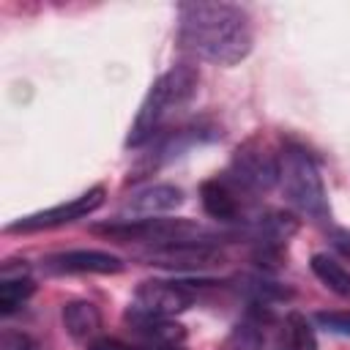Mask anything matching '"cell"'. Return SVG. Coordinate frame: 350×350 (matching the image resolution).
I'll use <instances>...</instances> for the list:
<instances>
[{
  "instance_id": "1",
  "label": "cell",
  "mask_w": 350,
  "mask_h": 350,
  "mask_svg": "<svg viewBox=\"0 0 350 350\" xmlns=\"http://www.w3.org/2000/svg\"><path fill=\"white\" fill-rule=\"evenodd\" d=\"M178 38L197 57L216 66H238L252 52V25L243 8L230 3H183Z\"/></svg>"
},
{
  "instance_id": "2",
  "label": "cell",
  "mask_w": 350,
  "mask_h": 350,
  "mask_svg": "<svg viewBox=\"0 0 350 350\" xmlns=\"http://www.w3.org/2000/svg\"><path fill=\"white\" fill-rule=\"evenodd\" d=\"M197 82H200V74L191 63H178L170 71H164L150 85V90L145 93V98L139 104V112H137V118L129 129L126 148H142L153 137H159L161 123L194 98Z\"/></svg>"
},
{
  "instance_id": "3",
  "label": "cell",
  "mask_w": 350,
  "mask_h": 350,
  "mask_svg": "<svg viewBox=\"0 0 350 350\" xmlns=\"http://www.w3.org/2000/svg\"><path fill=\"white\" fill-rule=\"evenodd\" d=\"M279 189L298 213L314 221H325L331 216L323 175L304 148L284 145V150L279 153Z\"/></svg>"
},
{
  "instance_id": "4",
  "label": "cell",
  "mask_w": 350,
  "mask_h": 350,
  "mask_svg": "<svg viewBox=\"0 0 350 350\" xmlns=\"http://www.w3.org/2000/svg\"><path fill=\"white\" fill-rule=\"evenodd\" d=\"M96 235H104L109 241H137L148 249L153 246H172V243H191V241H216L211 230H205L200 221L191 219H170V216H153V219H118L107 224L93 227Z\"/></svg>"
},
{
  "instance_id": "5",
  "label": "cell",
  "mask_w": 350,
  "mask_h": 350,
  "mask_svg": "<svg viewBox=\"0 0 350 350\" xmlns=\"http://www.w3.org/2000/svg\"><path fill=\"white\" fill-rule=\"evenodd\" d=\"M221 175L238 194H265L279 186V153H273L260 139H246L238 145L230 167Z\"/></svg>"
},
{
  "instance_id": "6",
  "label": "cell",
  "mask_w": 350,
  "mask_h": 350,
  "mask_svg": "<svg viewBox=\"0 0 350 350\" xmlns=\"http://www.w3.org/2000/svg\"><path fill=\"white\" fill-rule=\"evenodd\" d=\"M194 301H197L194 282L148 279L137 287L129 309L139 312V314H153V317H175V314L186 312L189 306H194Z\"/></svg>"
},
{
  "instance_id": "7",
  "label": "cell",
  "mask_w": 350,
  "mask_h": 350,
  "mask_svg": "<svg viewBox=\"0 0 350 350\" xmlns=\"http://www.w3.org/2000/svg\"><path fill=\"white\" fill-rule=\"evenodd\" d=\"M145 265L170 268V271H202L211 265H221L224 254L219 241H191V243H172V246H153L137 254Z\"/></svg>"
},
{
  "instance_id": "8",
  "label": "cell",
  "mask_w": 350,
  "mask_h": 350,
  "mask_svg": "<svg viewBox=\"0 0 350 350\" xmlns=\"http://www.w3.org/2000/svg\"><path fill=\"white\" fill-rule=\"evenodd\" d=\"M101 202H104V186H93V189H88L85 194H79L68 202H60V205H52V208H44L38 213H30V216H22V219L11 221L5 227V232H38V230H52V227H60V224H71V221L85 219L93 211H98Z\"/></svg>"
},
{
  "instance_id": "9",
  "label": "cell",
  "mask_w": 350,
  "mask_h": 350,
  "mask_svg": "<svg viewBox=\"0 0 350 350\" xmlns=\"http://www.w3.org/2000/svg\"><path fill=\"white\" fill-rule=\"evenodd\" d=\"M44 268L49 273H120L126 262L118 254L101 249H68L49 254Z\"/></svg>"
},
{
  "instance_id": "10",
  "label": "cell",
  "mask_w": 350,
  "mask_h": 350,
  "mask_svg": "<svg viewBox=\"0 0 350 350\" xmlns=\"http://www.w3.org/2000/svg\"><path fill=\"white\" fill-rule=\"evenodd\" d=\"M183 202V191L172 183H153V186H145L139 189L137 194H131L123 205V213L126 219H153V216H161V213H170L175 211L178 205Z\"/></svg>"
},
{
  "instance_id": "11",
  "label": "cell",
  "mask_w": 350,
  "mask_h": 350,
  "mask_svg": "<svg viewBox=\"0 0 350 350\" xmlns=\"http://www.w3.org/2000/svg\"><path fill=\"white\" fill-rule=\"evenodd\" d=\"M36 284L30 279V265L25 260H5L0 265V314H14L30 295Z\"/></svg>"
},
{
  "instance_id": "12",
  "label": "cell",
  "mask_w": 350,
  "mask_h": 350,
  "mask_svg": "<svg viewBox=\"0 0 350 350\" xmlns=\"http://www.w3.org/2000/svg\"><path fill=\"white\" fill-rule=\"evenodd\" d=\"M200 202L205 208V213L216 221H241L243 213V202L241 194L224 180V175L208 178L200 186Z\"/></svg>"
},
{
  "instance_id": "13",
  "label": "cell",
  "mask_w": 350,
  "mask_h": 350,
  "mask_svg": "<svg viewBox=\"0 0 350 350\" xmlns=\"http://www.w3.org/2000/svg\"><path fill=\"white\" fill-rule=\"evenodd\" d=\"M126 320L131 325V331L153 347H161V345H183L186 339V331L180 323H175L172 317H153V314H139V312H126Z\"/></svg>"
},
{
  "instance_id": "14",
  "label": "cell",
  "mask_w": 350,
  "mask_h": 350,
  "mask_svg": "<svg viewBox=\"0 0 350 350\" xmlns=\"http://www.w3.org/2000/svg\"><path fill=\"white\" fill-rule=\"evenodd\" d=\"M63 325L71 339L77 342H93L101 331V312L93 301H68L63 304Z\"/></svg>"
},
{
  "instance_id": "15",
  "label": "cell",
  "mask_w": 350,
  "mask_h": 350,
  "mask_svg": "<svg viewBox=\"0 0 350 350\" xmlns=\"http://www.w3.org/2000/svg\"><path fill=\"white\" fill-rule=\"evenodd\" d=\"M276 347L279 350H317V336H314L309 317H304L301 312H290L282 320Z\"/></svg>"
},
{
  "instance_id": "16",
  "label": "cell",
  "mask_w": 350,
  "mask_h": 350,
  "mask_svg": "<svg viewBox=\"0 0 350 350\" xmlns=\"http://www.w3.org/2000/svg\"><path fill=\"white\" fill-rule=\"evenodd\" d=\"M312 273L336 295L350 298V271L328 254H312Z\"/></svg>"
},
{
  "instance_id": "17",
  "label": "cell",
  "mask_w": 350,
  "mask_h": 350,
  "mask_svg": "<svg viewBox=\"0 0 350 350\" xmlns=\"http://www.w3.org/2000/svg\"><path fill=\"white\" fill-rule=\"evenodd\" d=\"M262 345H265V334L257 317L241 320L238 325H232V331L224 339V350H262Z\"/></svg>"
},
{
  "instance_id": "18",
  "label": "cell",
  "mask_w": 350,
  "mask_h": 350,
  "mask_svg": "<svg viewBox=\"0 0 350 350\" xmlns=\"http://www.w3.org/2000/svg\"><path fill=\"white\" fill-rule=\"evenodd\" d=\"M314 323L328 331V334H336V336H350V312L345 309H328V312H317L314 314Z\"/></svg>"
},
{
  "instance_id": "19",
  "label": "cell",
  "mask_w": 350,
  "mask_h": 350,
  "mask_svg": "<svg viewBox=\"0 0 350 350\" xmlns=\"http://www.w3.org/2000/svg\"><path fill=\"white\" fill-rule=\"evenodd\" d=\"M0 350H33V342L22 331H3L0 336Z\"/></svg>"
},
{
  "instance_id": "20",
  "label": "cell",
  "mask_w": 350,
  "mask_h": 350,
  "mask_svg": "<svg viewBox=\"0 0 350 350\" xmlns=\"http://www.w3.org/2000/svg\"><path fill=\"white\" fill-rule=\"evenodd\" d=\"M328 238H331V246H334L342 257H347V260H350V230L336 227V230H331V232H328Z\"/></svg>"
},
{
  "instance_id": "21",
  "label": "cell",
  "mask_w": 350,
  "mask_h": 350,
  "mask_svg": "<svg viewBox=\"0 0 350 350\" xmlns=\"http://www.w3.org/2000/svg\"><path fill=\"white\" fill-rule=\"evenodd\" d=\"M88 350H131L126 342H120V339H115V336H96L90 345H88Z\"/></svg>"
},
{
  "instance_id": "22",
  "label": "cell",
  "mask_w": 350,
  "mask_h": 350,
  "mask_svg": "<svg viewBox=\"0 0 350 350\" xmlns=\"http://www.w3.org/2000/svg\"><path fill=\"white\" fill-rule=\"evenodd\" d=\"M153 350H186L183 345H161V347H153Z\"/></svg>"
}]
</instances>
